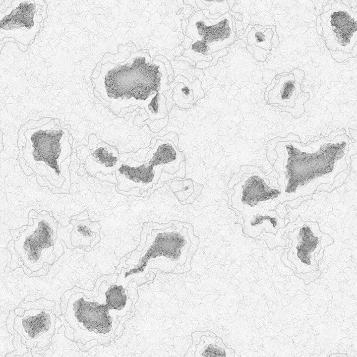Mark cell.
<instances>
[{
	"label": "cell",
	"instance_id": "9a60e30c",
	"mask_svg": "<svg viewBox=\"0 0 357 357\" xmlns=\"http://www.w3.org/2000/svg\"><path fill=\"white\" fill-rule=\"evenodd\" d=\"M87 146L90 152L86 158V170L91 175L97 172L110 174L122 162L118 160L117 148L99 139L95 134L89 136Z\"/></svg>",
	"mask_w": 357,
	"mask_h": 357
},
{
	"label": "cell",
	"instance_id": "44dd1931",
	"mask_svg": "<svg viewBox=\"0 0 357 357\" xmlns=\"http://www.w3.org/2000/svg\"><path fill=\"white\" fill-rule=\"evenodd\" d=\"M73 225L71 232V241L75 247L80 246H89L91 241L95 237L96 232L92 229L94 222L87 220L72 219L70 221Z\"/></svg>",
	"mask_w": 357,
	"mask_h": 357
},
{
	"label": "cell",
	"instance_id": "7c38bea8",
	"mask_svg": "<svg viewBox=\"0 0 357 357\" xmlns=\"http://www.w3.org/2000/svg\"><path fill=\"white\" fill-rule=\"evenodd\" d=\"M55 316L50 310L31 309L14 320V329L28 348H41L48 345L55 331Z\"/></svg>",
	"mask_w": 357,
	"mask_h": 357
},
{
	"label": "cell",
	"instance_id": "e0dca14e",
	"mask_svg": "<svg viewBox=\"0 0 357 357\" xmlns=\"http://www.w3.org/2000/svg\"><path fill=\"white\" fill-rule=\"evenodd\" d=\"M146 160L160 167L163 171L173 174L180 169L185 157L170 140L157 139L154 146L148 152Z\"/></svg>",
	"mask_w": 357,
	"mask_h": 357
},
{
	"label": "cell",
	"instance_id": "7402d4cb",
	"mask_svg": "<svg viewBox=\"0 0 357 357\" xmlns=\"http://www.w3.org/2000/svg\"><path fill=\"white\" fill-rule=\"evenodd\" d=\"M105 294L106 305L109 310H121L125 307L127 297L122 285H111Z\"/></svg>",
	"mask_w": 357,
	"mask_h": 357
},
{
	"label": "cell",
	"instance_id": "ffe728a7",
	"mask_svg": "<svg viewBox=\"0 0 357 357\" xmlns=\"http://www.w3.org/2000/svg\"><path fill=\"white\" fill-rule=\"evenodd\" d=\"M247 32L248 45H255L265 50L271 49L272 45L271 39L274 34L277 35L274 25H250L247 28L245 33Z\"/></svg>",
	"mask_w": 357,
	"mask_h": 357
},
{
	"label": "cell",
	"instance_id": "2e32d148",
	"mask_svg": "<svg viewBox=\"0 0 357 357\" xmlns=\"http://www.w3.org/2000/svg\"><path fill=\"white\" fill-rule=\"evenodd\" d=\"M243 218V232L253 239L260 235L263 230L275 235L279 229L285 227L284 219L280 217L275 210L265 207H257Z\"/></svg>",
	"mask_w": 357,
	"mask_h": 357
},
{
	"label": "cell",
	"instance_id": "5bb4252c",
	"mask_svg": "<svg viewBox=\"0 0 357 357\" xmlns=\"http://www.w3.org/2000/svg\"><path fill=\"white\" fill-rule=\"evenodd\" d=\"M304 76V71L299 69L277 75L266 90V101L268 104L293 107L295 98L302 92L301 84Z\"/></svg>",
	"mask_w": 357,
	"mask_h": 357
},
{
	"label": "cell",
	"instance_id": "6da1fadb",
	"mask_svg": "<svg viewBox=\"0 0 357 357\" xmlns=\"http://www.w3.org/2000/svg\"><path fill=\"white\" fill-rule=\"evenodd\" d=\"M150 62L148 53L139 51L122 63L103 64L97 78H91L94 90L115 114L124 107L138 105L152 121L166 117L162 93L169 89L167 71L162 62Z\"/></svg>",
	"mask_w": 357,
	"mask_h": 357
},
{
	"label": "cell",
	"instance_id": "9c48e42d",
	"mask_svg": "<svg viewBox=\"0 0 357 357\" xmlns=\"http://www.w3.org/2000/svg\"><path fill=\"white\" fill-rule=\"evenodd\" d=\"M172 228L157 230L151 245L140 259L139 264L133 270L134 273L143 271L150 260L157 257L169 261L173 268L178 264L183 265L185 263L191 244L190 231L184 225L180 229L173 230Z\"/></svg>",
	"mask_w": 357,
	"mask_h": 357
},
{
	"label": "cell",
	"instance_id": "8992f818",
	"mask_svg": "<svg viewBox=\"0 0 357 357\" xmlns=\"http://www.w3.org/2000/svg\"><path fill=\"white\" fill-rule=\"evenodd\" d=\"M234 193L231 197L232 206L246 216L257 207H265L278 198L281 191L270 185L269 178L257 167L241 166L228 184Z\"/></svg>",
	"mask_w": 357,
	"mask_h": 357
},
{
	"label": "cell",
	"instance_id": "30bf717a",
	"mask_svg": "<svg viewBox=\"0 0 357 357\" xmlns=\"http://www.w3.org/2000/svg\"><path fill=\"white\" fill-rule=\"evenodd\" d=\"M298 225L288 234L292 246L287 258L294 264L297 273L304 274L318 269L315 254L319 253L323 239L330 236L320 231L317 222L304 221Z\"/></svg>",
	"mask_w": 357,
	"mask_h": 357
},
{
	"label": "cell",
	"instance_id": "277c9868",
	"mask_svg": "<svg viewBox=\"0 0 357 357\" xmlns=\"http://www.w3.org/2000/svg\"><path fill=\"white\" fill-rule=\"evenodd\" d=\"M186 34L193 41L183 56L195 63L210 62L213 58L212 53L235 41L232 18L228 12L213 19L206 17L201 10L196 11L189 20Z\"/></svg>",
	"mask_w": 357,
	"mask_h": 357
},
{
	"label": "cell",
	"instance_id": "603a6c76",
	"mask_svg": "<svg viewBox=\"0 0 357 357\" xmlns=\"http://www.w3.org/2000/svg\"><path fill=\"white\" fill-rule=\"evenodd\" d=\"M169 187L180 202L186 200L194 191L193 182L191 178L173 181Z\"/></svg>",
	"mask_w": 357,
	"mask_h": 357
},
{
	"label": "cell",
	"instance_id": "d6986e66",
	"mask_svg": "<svg viewBox=\"0 0 357 357\" xmlns=\"http://www.w3.org/2000/svg\"><path fill=\"white\" fill-rule=\"evenodd\" d=\"M234 351L227 347L222 339L216 335L203 334L196 346L195 356H234Z\"/></svg>",
	"mask_w": 357,
	"mask_h": 357
},
{
	"label": "cell",
	"instance_id": "ac0fdd59",
	"mask_svg": "<svg viewBox=\"0 0 357 357\" xmlns=\"http://www.w3.org/2000/svg\"><path fill=\"white\" fill-rule=\"evenodd\" d=\"M174 81L180 82L173 89L172 99L178 107L188 109L193 106L198 100L204 97L201 82L196 78L191 83L183 76H177Z\"/></svg>",
	"mask_w": 357,
	"mask_h": 357
},
{
	"label": "cell",
	"instance_id": "484cf974",
	"mask_svg": "<svg viewBox=\"0 0 357 357\" xmlns=\"http://www.w3.org/2000/svg\"><path fill=\"white\" fill-rule=\"evenodd\" d=\"M330 356H347L346 354H331Z\"/></svg>",
	"mask_w": 357,
	"mask_h": 357
},
{
	"label": "cell",
	"instance_id": "3957f363",
	"mask_svg": "<svg viewBox=\"0 0 357 357\" xmlns=\"http://www.w3.org/2000/svg\"><path fill=\"white\" fill-rule=\"evenodd\" d=\"M285 192H295L311 181L331 173L336 162L346 155L348 137L336 136L332 140L324 138L307 146L300 142H286Z\"/></svg>",
	"mask_w": 357,
	"mask_h": 357
},
{
	"label": "cell",
	"instance_id": "ba28073f",
	"mask_svg": "<svg viewBox=\"0 0 357 357\" xmlns=\"http://www.w3.org/2000/svg\"><path fill=\"white\" fill-rule=\"evenodd\" d=\"M37 10L33 1H12L11 7L1 12V38H13L29 45L40 28L42 17L36 15Z\"/></svg>",
	"mask_w": 357,
	"mask_h": 357
},
{
	"label": "cell",
	"instance_id": "7a4b0ae2",
	"mask_svg": "<svg viewBox=\"0 0 357 357\" xmlns=\"http://www.w3.org/2000/svg\"><path fill=\"white\" fill-rule=\"evenodd\" d=\"M52 117L29 120L18 131V160L25 161L36 174L56 189L54 193L70 192L69 166L72 153L68 130Z\"/></svg>",
	"mask_w": 357,
	"mask_h": 357
},
{
	"label": "cell",
	"instance_id": "8fae6325",
	"mask_svg": "<svg viewBox=\"0 0 357 357\" xmlns=\"http://www.w3.org/2000/svg\"><path fill=\"white\" fill-rule=\"evenodd\" d=\"M106 304L86 301L82 293L72 295L64 315L71 328H82L97 334H106L111 330L112 318Z\"/></svg>",
	"mask_w": 357,
	"mask_h": 357
},
{
	"label": "cell",
	"instance_id": "4fadbf2b",
	"mask_svg": "<svg viewBox=\"0 0 357 357\" xmlns=\"http://www.w3.org/2000/svg\"><path fill=\"white\" fill-rule=\"evenodd\" d=\"M163 171L149 161L141 163L129 158L126 162H122L115 171L117 188L124 192L139 188L143 194L158 183Z\"/></svg>",
	"mask_w": 357,
	"mask_h": 357
},
{
	"label": "cell",
	"instance_id": "d4e9b609",
	"mask_svg": "<svg viewBox=\"0 0 357 357\" xmlns=\"http://www.w3.org/2000/svg\"><path fill=\"white\" fill-rule=\"evenodd\" d=\"M174 60L175 61H178V60H182L183 61L185 62H188L190 63L192 66H196V63L195 62L191 60L190 58L184 56H176L174 58Z\"/></svg>",
	"mask_w": 357,
	"mask_h": 357
},
{
	"label": "cell",
	"instance_id": "5b68a950",
	"mask_svg": "<svg viewBox=\"0 0 357 357\" xmlns=\"http://www.w3.org/2000/svg\"><path fill=\"white\" fill-rule=\"evenodd\" d=\"M33 221V224L20 233L14 248L24 265L36 272L44 263L51 265L54 261V245L58 222L49 214H38Z\"/></svg>",
	"mask_w": 357,
	"mask_h": 357
},
{
	"label": "cell",
	"instance_id": "52a82bcc",
	"mask_svg": "<svg viewBox=\"0 0 357 357\" xmlns=\"http://www.w3.org/2000/svg\"><path fill=\"white\" fill-rule=\"evenodd\" d=\"M319 17L320 35L329 51L351 53L357 40L356 12L343 2L336 1Z\"/></svg>",
	"mask_w": 357,
	"mask_h": 357
},
{
	"label": "cell",
	"instance_id": "cb8c5ba5",
	"mask_svg": "<svg viewBox=\"0 0 357 357\" xmlns=\"http://www.w3.org/2000/svg\"><path fill=\"white\" fill-rule=\"evenodd\" d=\"M309 98L308 93L301 92L299 94L295 99V105L293 107L290 108L288 106L284 107L279 106L280 108L282 111H288L291 113L292 116L295 118H299L302 114L304 112V103Z\"/></svg>",
	"mask_w": 357,
	"mask_h": 357
}]
</instances>
